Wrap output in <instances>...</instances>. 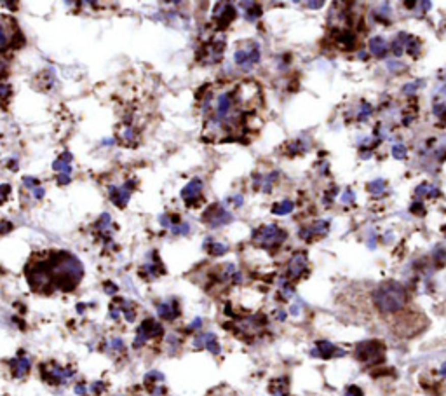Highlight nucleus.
<instances>
[{"label":"nucleus","mask_w":446,"mask_h":396,"mask_svg":"<svg viewBox=\"0 0 446 396\" xmlns=\"http://www.w3.org/2000/svg\"><path fill=\"white\" fill-rule=\"evenodd\" d=\"M49 271H51V283L52 287L70 292L80 283L84 276V267L80 265L79 259L72 253L58 251L52 253L51 259L47 260Z\"/></svg>","instance_id":"1"},{"label":"nucleus","mask_w":446,"mask_h":396,"mask_svg":"<svg viewBox=\"0 0 446 396\" xmlns=\"http://www.w3.org/2000/svg\"><path fill=\"white\" fill-rule=\"evenodd\" d=\"M406 290L396 281H387L373 292V304L382 314H394L406 304Z\"/></svg>","instance_id":"2"},{"label":"nucleus","mask_w":446,"mask_h":396,"mask_svg":"<svg viewBox=\"0 0 446 396\" xmlns=\"http://www.w3.org/2000/svg\"><path fill=\"white\" fill-rule=\"evenodd\" d=\"M73 374L75 372H73V369H70V366H61L54 361L40 365V377L51 386L67 384V382L73 377Z\"/></svg>","instance_id":"3"},{"label":"nucleus","mask_w":446,"mask_h":396,"mask_svg":"<svg viewBox=\"0 0 446 396\" xmlns=\"http://www.w3.org/2000/svg\"><path fill=\"white\" fill-rule=\"evenodd\" d=\"M253 239L258 241L263 246H276V244H281L286 239V232L281 231L277 225H263L256 229Z\"/></svg>","instance_id":"4"},{"label":"nucleus","mask_w":446,"mask_h":396,"mask_svg":"<svg viewBox=\"0 0 446 396\" xmlns=\"http://www.w3.org/2000/svg\"><path fill=\"white\" fill-rule=\"evenodd\" d=\"M159 335H162V325L157 323V321L152 320V318H148V320L143 321V323L140 325V328H138L136 337H134V342H133L134 349L141 348L146 341H150V338H154V337H159Z\"/></svg>","instance_id":"5"},{"label":"nucleus","mask_w":446,"mask_h":396,"mask_svg":"<svg viewBox=\"0 0 446 396\" xmlns=\"http://www.w3.org/2000/svg\"><path fill=\"white\" fill-rule=\"evenodd\" d=\"M383 346L380 342H361L355 349V356L361 361L368 363H376L382 360Z\"/></svg>","instance_id":"6"},{"label":"nucleus","mask_w":446,"mask_h":396,"mask_svg":"<svg viewBox=\"0 0 446 396\" xmlns=\"http://www.w3.org/2000/svg\"><path fill=\"white\" fill-rule=\"evenodd\" d=\"M202 220L206 223H210L211 227H222L225 223H228L232 220V215L227 213L220 204H213V206L207 208L202 215Z\"/></svg>","instance_id":"7"},{"label":"nucleus","mask_w":446,"mask_h":396,"mask_svg":"<svg viewBox=\"0 0 446 396\" xmlns=\"http://www.w3.org/2000/svg\"><path fill=\"white\" fill-rule=\"evenodd\" d=\"M133 190H134V182L129 180V182H126L124 185H121V187H110L108 195H110L112 203L115 204L117 208H124L126 204L129 203Z\"/></svg>","instance_id":"8"},{"label":"nucleus","mask_w":446,"mask_h":396,"mask_svg":"<svg viewBox=\"0 0 446 396\" xmlns=\"http://www.w3.org/2000/svg\"><path fill=\"white\" fill-rule=\"evenodd\" d=\"M200 192H202V182H200V178H194L183 187L182 197L187 203V206H195V203H199L200 199Z\"/></svg>","instance_id":"9"},{"label":"nucleus","mask_w":446,"mask_h":396,"mask_svg":"<svg viewBox=\"0 0 446 396\" xmlns=\"http://www.w3.org/2000/svg\"><path fill=\"white\" fill-rule=\"evenodd\" d=\"M11 372H12V377L16 379H23L24 375H26L28 372H30V366H32V361L28 356H24L23 353H19L18 358H14V360H11Z\"/></svg>","instance_id":"10"},{"label":"nucleus","mask_w":446,"mask_h":396,"mask_svg":"<svg viewBox=\"0 0 446 396\" xmlns=\"http://www.w3.org/2000/svg\"><path fill=\"white\" fill-rule=\"evenodd\" d=\"M215 18L220 23V26H225L235 18V7L230 4H218L215 7Z\"/></svg>","instance_id":"11"},{"label":"nucleus","mask_w":446,"mask_h":396,"mask_svg":"<svg viewBox=\"0 0 446 396\" xmlns=\"http://www.w3.org/2000/svg\"><path fill=\"white\" fill-rule=\"evenodd\" d=\"M194 346H195V348H204V349L211 351L213 354L220 353L218 341H216V337L213 335V333H200V335L195 337Z\"/></svg>","instance_id":"12"},{"label":"nucleus","mask_w":446,"mask_h":396,"mask_svg":"<svg viewBox=\"0 0 446 396\" xmlns=\"http://www.w3.org/2000/svg\"><path fill=\"white\" fill-rule=\"evenodd\" d=\"M157 314L162 318V320H174V318L180 316V307L176 300H169V302H161L157 304Z\"/></svg>","instance_id":"13"},{"label":"nucleus","mask_w":446,"mask_h":396,"mask_svg":"<svg viewBox=\"0 0 446 396\" xmlns=\"http://www.w3.org/2000/svg\"><path fill=\"white\" fill-rule=\"evenodd\" d=\"M307 265V255L305 253H294V255L291 257V260H289L288 264V276L289 277H298L300 276V272H304Z\"/></svg>","instance_id":"14"},{"label":"nucleus","mask_w":446,"mask_h":396,"mask_svg":"<svg viewBox=\"0 0 446 396\" xmlns=\"http://www.w3.org/2000/svg\"><path fill=\"white\" fill-rule=\"evenodd\" d=\"M312 354H316V356H321V358H333V356H343V351H338L337 348H335L331 342H317V349L312 351Z\"/></svg>","instance_id":"15"},{"label":"nucleus","mask_w":446,"mask_h":396,"mask_svg":"<svg viewBox=\"0 0 446 396\" xmlns=\"http://www.w3.org/2000/svg\"><path fill=\"white\" fill-rule=\"evenodd\" d=\"M72 154L70 152H63L61 156L52 162V169L60 171L63 175H72Z\"/></svg>","instance_id":"16"},{"label":"nucleus","mask_w":446,"mask_h":396,"mask_svg":"<svg viewBox=\"0 0 446 396\" xmlns=\"http://www.w3.org/2000/svg\"><path fill=\"white\" fill-rule=\"evenodd\" d=\"M11 23V19L0 18V47H6L14 37V28H12Z\"/></svg>","instance_id":"17"},{"label":"nucleus","mask_w":446,"mask_h":396,"mask_svg":"<svg viewBox=\"0 0 446 396\" xmlns=\"http://www.w3.org/2000/svg\"><path fill=\"white\" fill-rule=\"evenodd\" d=\"M113 304L118 307V311H121L122 316L126 318V321H129V323H133L134 320H136V311H134V305L131 304V300H126V299H117Z\"/></svg>","instance_id":"18"},{"label":"nucleus","mask_w":446,"mask_h":396,"mask_svg":"<svg viewBox=\"0 0 446 396\" xmlns=\"http://www.w3.org/2000/svg\"><path fill=\"white\" fill-rule=\"evenodd\" d=\"M370 52L373 56H376V58L385 56V52H387L385 39H383V37H373V39L370 40Z\"/></svg>","instance_id":"19"},{"label":"nucleus","mask_w":446,"mask_h":396,"mask_svg":"<svg viewBox=\"0 0 446 396\" xmlns=\"http://www.w3.org/2000/svg\"><path fill=\"white\" fill-rule=\"evenodd\" d=\"M118 138H121L126 145H134V144H136V140H138V134L129 124H124V126H122V131L118 133Z\"/></svg>","instance_id":"20"},{"label":"nucleus","mask_w":446,"mask_h":396,"mask_svg":"<svg viewBox=\"0 0 446 396\" xmlns=\"http://www.w3.org/2000/svg\"><path fill=\"white\" fill-rule=\"evenodd\" d=\"M228 110H230V96H228V95H220L218 96V103H216V116L225 117Z\"/></svg>","instance_id":"21"},{"label":"nucleus","mask_w":446,"mask_h":396,"mask_svg":"<svg viewBox=\"0 0 446 396\" xmlns=\"http://www.w3.org/2000/svg\"><path fill=\"white\" fill-rule=\"evenodd\" d=\"M164 381V375H162L161 372H157V370H154V372H148L145 375V384L148 386V387H155V386H159V382H162Z\"/></svg>","instance_id":"22"},{"label":"nucleus","mask_w":446,"mask_h":396,"mask_svg":"<svg viewBox=\"0 0 446 396\" xmlns=\"http://www.w3.org/2000/svg\"><path fill=\"white\" fill-rule=\"evenodd\" d=\"M354 44H355V35L352 34V32H343V34L340 35V46L343 49L350 51V49L354 47Z\"/></svg>","instance_id":"23"},{"label":"nucleus","mask_w":446,"mask_h":396,"mask_svg":"<svg viewBox=\"0 0 446 396\" xmlns=\"http://www.w3.org/2000/svg\"><path fill=\"white\" fill-rule=\"evenodd\" d=\"M294 208V204L291 201H282L279 204H276V206L272 208V213L276 215H286V213H291Z\"/></svg>","instance_id":"24"},{"label":"nucleus","mask_w":446,"mask_h":396,"mask_svg":"<svg viewBox=\"0 0 446 396\" xmlns=\"http://www.w3.org/2000/svg\"><path fill=\"white\" fill-rule=\"evenodd\" d=\"M368 190H370L371 194H382L383 190H385V182H383L382 178L373 180L371 183H368Z\"/></svg>","instance_id":"25"},{"label":"nucleus","mask_w":446,"mask_h":396,"mask_svg":"<svg viewBox=\"0 0 446 396\" xmlns=\"http://www.w3.org/2000/svg\"><path fill=\"white\" fill-rule=\"evenodd\" d=\"M260 14H261L260 6H255V4H251V9H246V18L249 19V21H255V19H258Z\"/></svg>","instance_id":"26"},{"label":"nucleus","mask_w":446,"mask_h":396,"mask_svg":"<svg viewBox=\"0 0 446 396\" xmlns=\"http://www.w3.org/2000/svg\"><path fill=\"white\" fill-rule=\"evenodd\" d=\"M210 251H211V255L220 257V255H223V253H227V246H225V244H220V243H213L210 246Z\"/></svg>","instance_id":"27"},{"label":"nucleus","mask_w":446,"mask_h":396,"mask_svg":"<svg viewBox=\"0 0 446 396\" xmlns=\"http://www.w3.org/2000/svg\"><path fill=\"white\" fill-rule=\"evenodd\" d=\"M392 157H394V159H404V157H406V147H404V145H394V147H392Z\"/></svg>","instance_id":"28"},{"label":"nucleus","mask_w":446,"mask_h":396,"mask_svg":"<svg viewBox=\"0 0 446 396\" xmlns=\"http://www.w3.org/2000/svg\"><path fill=\"white\" fill-rule=\"evenodd\" d=\"M108 348L112 351H124V342H122V338L113 337L112 341L108 342Z\"/></svg>","instance_id":"29"},{"label":"nucleus","mask_w":446,"mask_h":396,"mask_svg":"<svg viewBox=\"0 0 446 396\" xmlns=\"http://www.w3.org/2000/svg\"><path fill=\"white\" fill-rule=\"evenodd\" d=\"M9 195H11V185H7V183L0 185V203H6Z\"/></svg>","instance_id":"30"},{"label":"nucleus","mask_w":446,"mask_h":396,"mask_svg":"<svg viewBox=\"0 0 446 396\" xmlns=\"http://www.w3.org/2000/svg\"><path fill=\"white\" fill-rule=\"evenodd\" d=\"M23 185L26 187L28 190H32V189H35V187H39V180H35V178H32V177H24Z\"/></svg>","instance_id":"31"},{"label":"nucleus","mask_w":446,"mask_h":396,"mask_svg":"<svg viewBox=\"0 0 446 396\" xmlns=\"http://www.w3.org/2000/svg\"><path fill=\"white\" fill-rule=\"evenodd\" d=\"M188 229H190V227H188V223H180V225L173 227L171 231H173V234H187Z\"/></svg>","instance_id":"32"},{"label":"nucleus","mask_w":446,"mask_h":396,"mask_svg":"<svg viewBox=\"0 0 446 396\" xmlns=\"http://www.w3.org/2000/svg\"><path fill=\"white\" fill-rule=\"evenodd\" d=\"M345 396H363V391L358 386H349L345 391Z\"/></svg>","instance_id":"33"},{"label":"nucleus","mask_w":446,"mask_h":396,"mask_svg":"<svg viewBox=\"0 0 446 396\" xmlns=\"http://www.w3.org/2000/svg\"><path fill=\"white\" fill-rule=\"evenodd\" d=\"M30 192L34 194V197L37 199V201H42V199H44V194H46V192H44V189H42V187H40V185H39V187H35V189H32Z\"/></svg>","instance_id":"34"},{"label":"nucleus","mask_w":446,"mask_h":396,"mask_svg":"<svg viewBox=\"0 0 446 396\" xmlns=\"http://www.w3.org/2000/svg\"><path fill=\"white\" fill-rule=\"evenodd\" d=\"M70 180H72L70 175H63V173H60L58 177H56V182H58L60 185H67V183H70Z\"/></svg>","instance_id":"35"},{"label":"nucleus","mask_w":446,"mask_h":396,"mask_svg":"<svg viewBox=\"0 0 446 396\" xmlns=\"http://www.w3.org/2000/svg\"><path fill=\"white\" fill-rule=\"evenodd\" d=\"M105 292L108 293V295H113V293H117V287L113 283H110V281H106V283H105Z\"/></svg>","instance_id":"36"},{"label":"nucleus","mask_w":446,"mask_h":396,"mask_svg":"<svg viewBox=\"0 0 446 396\" xmlns=\"http://www.w3.org/2000/svg\"><path fill=\"white\" fill-rule=\"evenodd\" d=\"M371 112V107H368V105H363V110H361V114H359L358 116V119L359 121H364L368 117V114Z\"/></svg>","instance_id":"37"},{"label":"nucleus","mask_w":446,"mask_h":396,"mask_svg":"<svg viewBox=\"0 0 446 396\" xmlns=\"http://www.w3.org/2000/svg\"><path fill=\"white\" fill-rule=\"evenodd\" d=\"M419 86H422V82H420V80H417V82H413V84H408V86H404V89H403V91H404V93H408V91H411V93H413V91H415L417 88H419Z\"/></svg>","instance_id":"38"},{"label":"nucleus","mask_w":446,"mask_h":396,"mask_svg":"<svg viewBox=\"0 0 446 396\" xmlns=\"http://www.w3.org/2000/svg\"><path fill=\"white\" fill-rule=\"evenodd\" d=\"M12 229V225L9 222H4V223H0V232H2V234H7V232H9Z\"/></svg>","instance_id":"39"},{"label":"nucleus","mask_w":446,"mask_h":396,"mask_svg":"<svg viewBox=\"0 0 446 396\" xmlns=\"http://www.w3.org/2000/svg\"><path fill=\"white\" fill-rule=\"evenodd\" d=\"M75 393L80 394V396H84L85 393H87V387H85L84 384H77L75 386Z\"/></svg>","instance_id":"40"},{"label":"nucleus","mask_w":446,"mask_h":396,"mask_svg":"<svg viewBox=\"0 0 446 396\" xmlns=\"http://www.w3.org/2000/svg\"><path fill=\"white\" fill-rule=\"evenodd\" d=\"M352 199H354V194L350 192V190H347V192L342 195V203H349V201H352Z\"/></svg>","instance_id":"41"},{"label":"nucleus","mask_w":446,"mask_h":396,"mask_svg":"<svg viewBox=\"0 0 446 396\" xmlns=\"http://www.w3.org/2000/svg\"><path fill=\"white\" fill-rule=\"evenodd\" d=\"M422 210H424V204H422V203H415V204H413V206H411V211H413V213H420V211H422Z\"/></svg>","instance_id":"42"},{"label":"nucleus","mask_w":446,"mask_h":396,"mask_svg":"<svg viewBox=\"0 0 446 396\" xmlns=\"http://www.w3.org/2000/svg\"><path fill=\"white\" fill-rule=\"evenodd\" d=\"M200 323H202V320H200V318H197V320H195V321H192V325H190V330H194V328H199V326H200Z\"/></svg>","instance_id":"43"},{"label":"nucleus","mask_w":446,"mask_h":396,"mask_svg":"<svg viewBox=\"0 0 446 396\" xmlns=\"http://www.w3.org/2000/svg\"><path fill=\"white\" fill-rule=\"evenodd\" d=\"M324 2H309V7H322Z\"/></svg>","instance_id":"44"},{"label":"nucleus","mask_w":446,"mask_h":396,"mask_svg":"<svg viewBox=\"0 0 446 396\" xmlns=\"http://www.w3.org/2000/svg\"><path fill=\"white\" fill-rule=\"evenodd\" d=\"M9 162H11V164H9V168H11L12 171H16V169H18V161H9Z\"/></svg>","instance_id":"45"}]
</instances>
